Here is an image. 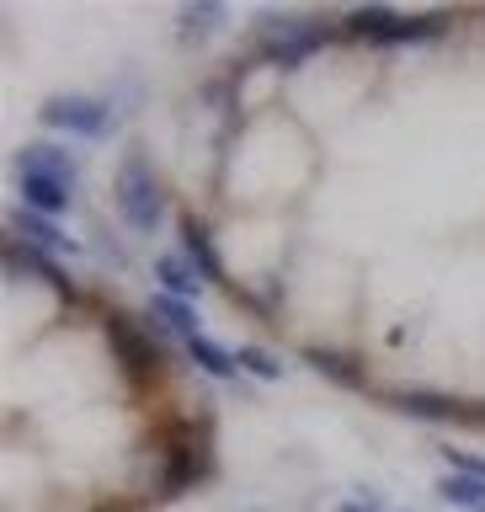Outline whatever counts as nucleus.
I'll list each match as a JSON object with an SVG mask.
<instances>
[{
  "label": "nucleus",
  "mask_w": 485,
  "mask_h": 512,
  "mask_svg": "<svg viewBox=\"0 0 485 512\" xmlns=\"http://www.w3.org/2000/svg\"><path fill=\"white\" fill-rule=\"evenodd\" d=\"M43 128H59V134H80V139H107L112 134V107L102 96H80V91H59L38 107Z\"/></svg>",
  "instance_id": "nucleus-1"
},
{
  "label": "nucleus",
  "mask_w": 485,
  "mask_h": 512,
  "mask_svg": "<svg viewBox=\"0 0 485 512\" xmlns=\"http://www.w3.org/2000/svg\"><path fill=\"white\" fill-rule=\"evenodd\" d=\"M16 192H22L27 214H43V219H64L75 203V182H64V176L43 166H27V160H16Z\"/></svg>",
  "instance_id": "nucleus-2"
},
{
  "label": "nucleus",
  "mask_w": 485,
  "mask_h": 512,
  "mask_svg": "<svg viewBox=\"0 0 485 512\" xmlns=\"http://www.w3.org/2000/svg\"><path fill=\"white\" fill-rule=\"evenodd\" d=\"M118 203H123V214L134 230H155L160 224V187H155V176L150 171H123L118 176Z\"/></svg>",
  "instance_id": "nucleus-3"
},
{
  "label": "nucleus",
  "mask_w": 485,
  "mask_h": 512,
  "mask_svg": "<svg viewBox=\"0 0 485 512\" xmlns=\"http://www.w3.org/2000/svg\"><path fill=\"white\" fill-rule=\"evenodd\" d=\"M11 230H16V235H27L32 246H48V251H80L75 240L59 230V224H48L43 214H27V208H16V214H11Z\"/></svg>",
  "instance_id": "nucleus-4"
},
{
  "label": "nucleus",
  "mask_w": 485,
  "mask_h": 512,
  "mask_svg": "<svg viewBox=\"0 0 485 512\" xmlns=\"http://www.w3.org/2000/svg\"><path fill=\"white\" fill-rule=\"evenodd\" d=\"M438 496L454 502V507H464V512H485V480L480 475L448 470V475H438Z\"/></svg>",
  "instance_id": "nucleus-5"
},
{
  "label": "nucleus",
  "mask_w": 485,
  "mask_h": 512,
  "mask_svg": "<svg viewBox=\"0 0 485 512\" xmlns=\"http://www.w3.org/2000/svg\"><path fill=\"white\" fill-rule=\"evenodd\" d=\"M155 278H160V288H166V294L187 299V304H192V294H198V272H192V262H187V256H176V251H160Z\"/></svg>",
  "instance_id": "nucleus-6"
},
{
  "label": "nucleus",
  "mask_w": 485,
  "mask_h": 512,
  "mask_svg": "<svg viewBox=\"0 0 485 512\" xmlns=\"http://www.w3.org/2000/svg\"><path fill=\"white\" fill-rule=\"evenodd\" d=\"M16 160H27V166H43V171H54V176H64V182H75V171H80V160L64 150V144H54V139H38V144H27Z\"/></svg>",
  "instance_id": "nucleus-7"
},
{
  "label": "nucleus",
  "mask_w": 485,
  "mask_h": 512,
  "mask_svg": "<svg viewBox=\"0 0 485 512\" xmlns=\"http://www.w3.org/2000/svg\"><path fill=\"white\" fill-rule=\"evenodd\" d=\"M235 368H251V374H262V379L283 374V363L272 358V352H262V347H235Z\"/></svg>",
  "instance_id": "nucleus-8"
},
{
  "label": "nucleus",
  "mask_w": 485,
  "mask_h": 512,
  "mask_svg": "<svg viewBox=\"0 0 485 512\" xmlns=\"http://www.w3.org/2000/svg\"><path fill=\"white\" fill-rule=\"evenodd\" d=\"M336 512H374V507H358V502H347V507H336Z\"/></svg>",
  "instance_id": "nucleus-9"
}]
</instances>
